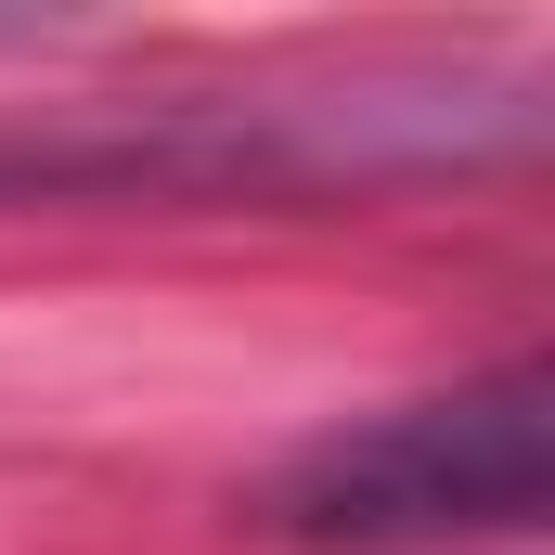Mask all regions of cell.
<instances>
[{
	"label": "cell",
	"instance_id": "1",
	"mask_svg": "<svg viewBox=\"0 0 555 555\" xmlns=\"http://www.w3.org/2000/svg\"><path fill=\"white\" fill-rule=\"evenodd\" d=\"M543 504H555V375L543 362H504L452 401L323 426L259 491V517L284 543H349V555L504 543V530H543Z\"/></svg>",
	"mask_w": 555,
	"mask_h": 555
}]
</instances>
